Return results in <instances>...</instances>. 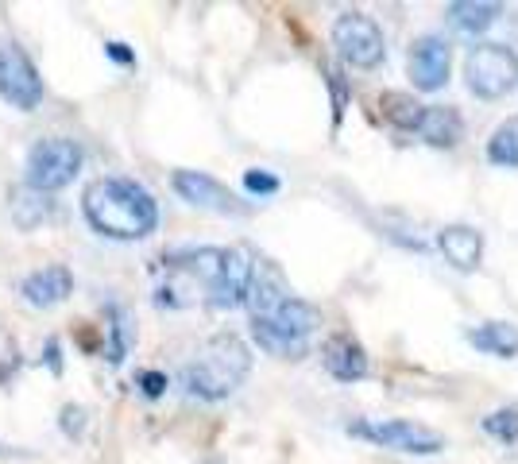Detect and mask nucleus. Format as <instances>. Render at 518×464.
<instances>
[{"label": "nucleus", "mask_w": 518, "mask_h": 464, "mask_svg": "<svg viewBox=\"0 0 518 464\" xmlns=\"http://www.w3.org/2000/svg\"><path fill=\"white\" fill-rule=\"evenodd\" d=\"M167 283L159 287L163 306H194L205 302L213 310L248 306L256 283V263L244 248H186L163 256Z\"/></svg>", "instance_id": "obj_1"}, {"label": "nucleus", "mask_w": 518, "mask_h": 464, "mask_svg": "<svg viewBox=\"0 0 518 464\" xmlns=\"http://www.w3.org/2000/svg\"><path fill=\"white\" fill-rule=\"evenodd\" d=\"M248 310H252V337L259 348H267L271 356H283V360L306 356L317 329V310L310 302H302L298 294H290L275 267H267V263L256 267Z\"/></svg>", "instance_id": "obj_2"}, {"label": "nucleus", "mask_w": 518, "mask_h": 464, "mask_svg": "<svg viewBox=\"0 0 518 464\" xmlns=\"http://www.w3.org/2000/svg\"><path fill=\"white\" fill-rule=\"evenodd\" d=\"M86 221L109 240H144L159 225V205L132 178H93L82 194Z\"/></svg>", "instance_id": "obj_3"}, {"label": "nucleus", "mask_w": 518, "mask_h": 464, "mask_svg": "<svg viewBox=\"0 0 518 464\" xmlns=\"http://www.w3.org/2000/svg\"><path fill=\"white\" fill-rule=\"evenodd\" d=\"M248 372H252V352H248V345L240 337H232V333H217L182 368V387L194 399L217 403V399H229L232 391L248 379Z\"/></svg>", "instance_id": "obj_4"}, {"label": "nucleus", "mask_w": 518, "mask_h": 464, "mask_svg": "<svg viewBox=\"0 0 518 464\" xmlns=\"http://www.w3.org/2000/svg\"><path fill=\"white\" fill-rule=\"evenodd\" d=\"M464 86L480 101H499L518 86V55L507 43H480L464 58Z\"/></svg>", "instance_id": "obj_5"}, {"label": "nucleus", "mask_w": 518, "mask_h": 464, "mask_svg": "<svg viewBox=\"0 0 518 464\" xmlns=\"http://www.w3.org/2000/svg\"><path fill=\"white\" fill-rule=\"evenodd\" d=\"M78 171H82V147L66 136H47L28 151V186L39 194L70 186Z\"/></svg>", "instance_id": "obj_6"}, {"label": "nucleus", "mask_w": 518, "mask_h": 464, "mask_svg": "<svg viewBox=\"0 0 518 464\" xmlns=\"http://www.w3.org/2000/svg\"><path fill=\"white\" fill-rule=\"evenodd\" d=\"M352 437H364L383 449H399V453H414V457H433L445 449V437L422 426V422H406V418H375V422H352L348 426Z\"/></svg>", "instance_id": "obj_7"}, {"label": "nucleus", "mask_w": 518, "mask_h": 464, "mask_svg": "<svg viewBox=\"0 0 518 464\" xmlns=\"http://www.w3.org/2000/svg\"><path fill=\"white\" fill-rule=\"evenodd\" d=\"M333 47H337V55L345 58L348 66H356V70H375L383 55H387V43H383V31L375 24L372 16H364V12H345V16H337V24H333Z\"/></svg>", "instance_id": "obj_8"}, {"label": "nucleus", "mask_w": 518, "mask_h": 464, "mask_svg": "<svg viewBox=\"0 0 518 464\" xmlns=\"http://www.w3.org/2000/svg\"><path fill=\"white\" fill-rule=\"evenodd\" d=\"M0 97L20 113H31L43 101V78L16 43H0Z\"/></svg>", "instance_id": "obj_9"}, {"label": "nucleus", "mask_w": 518, "mask_h": 464, "mask_svg": "<svg viewBox=\"0 0 518 464\" xmlns=\"http://www.w3.org/2000/svg\"><path fill=\"white\" fill-rule=\"evenodd\" d=\"M449 66H453V51L445 39L437 35H422L414 39L410 55H406V70H410V82L422 89V93H433L449 82Z\"/></svg>", "instance_id": "obj_10"}, {"label": "nucleus", "mask_w": 518, "mask_h": 464, "mask_svg": "<svg viewBox=\"0 0 518 464\" xmlns=\"http://www.w3.org/2000/svg\"><path fill=\"white\" fill-rule=\"evenodd\" d=\"M174 190L198 209H213L225 217H240L248 213V205L232 194L229 186H221L217 178H209L205 171H174Z\"/></svg>", "instance_id": "obj_11"}, {"label": "nucleus", "mask_w": 518, "mask_h": 464, "mask_svg": "<svg viewBox=\"0 0 518 464\" xmlns=\"http://www.w3.org/2000/svg\"><path fill=\"white\" fill-rule=\"evenodd\" d=\"M321 364L325 372L341 383H356V379L368 376V352L356 337L348 333H333L325 345H321Z\"/></svg>", "instance_id": "obj_12"}, {"label": "nucleus", "mask_w": 518, "mask_h": 464, "mask_svg": "<svg viewBox=\"0 0 518 464\" xmlns=\"http://www.w3.org/2000/svg\"><path fill=\"white\" fill-rule=\"evenodd\" d=\"M437 248L441 256L453 263L457 271H476L484 260V236L472 229V225H449L437 236Z\"/></svg>", "instance_id": "obj_13"}, {"label": "nucleus", "mask_w": 518, "mask_h": 464, "mask_svg": "<svg viewBox=\"0 0 518 464\" xmlns=\"http://www.w3.org/2000/svg\"><path fill=\"white\" fill-rule=\"evenodd\" d=\"M74 290V275L62 267V263H55V267H43V271H31L28 279H24V287H20V294L28 298L31 306H58L66 294Z\"/></svg>", "instance_id": "obj_14"}, {"label": "nucleus", "mask_w": 518, "mask_h": 464, "mask_svg": "<svg viewBox=\"0 0 518 464\" xmlns=\"http://www.w3.org/2000/svg\"><path fill=\"white\" fill-rule=\"evenodd\" d=\"M418 136L430 147H457L464 140V116L453 105H426Z\"/></svg>", "instance_id": "obj_15"}, {"label": "nucleus", "mask_w": 518, "mask_h": 464, "mask_svg": "<svg viewBox=\"0 0 518 464\" xmlns=\"http://www.w3.org/2000/svg\"><path fill=\"white\" fill-rule=\"evenodd\" d=\"M379 109H383V120L391 128H399V132H418L422 116H426V105L414 93H403V89H387L379 97Z\"/></svg>", "instance_id": "obj_16"}, {"label": "nucleus", "mask_w": 518, "mask_h": 464, "mask_svg": "<svg viewBox=\"0 0 518 464\" xmlns=\"http://www.w3.org/2000/svg\"><path fill=\"white\" fill-rule=\"evenodd\" d=\"M468 341L480 352H488V356H499V360L518 356V329L507 325V321H484V325L468 329Z\"/></svg>", "instance_id": "obj_17"}, {"label": "nucleus", "mask_w": 518, "mask_h": 464, "mask_svg": "<svg viewBox=\"0 0 518 464\" xmlns=\"http://www.w3.org/2000/svg\"><path fill=\"white\" fill-rule=\"evenodd\" d=\"M495 16H499V4H480V0H453V4L445 8L449 28L464 31V35L488 31L491 24H495Z\"/></svg>", "instance_id": "obj_18"}, {"label": "nucleus", "mask_w": 518, "mask_h": 464, "mask_svg": "<svg viewBox=\"0 0 518 464\" xmlns=\"http://www.w3.org/2000/svg\"><path fill=\"white\" fill-rule=\"evenodd\" d=\"M8 209H12V217H16V225H20V229H35V225H43V221L55 213V202H51L47 194L31 190L28 182H24V186H16V190H12Z\"/></svg>", "instance_id": "obj_19"}, {"label": "nucleus", "mask_w": 518, "mask_h": 464, "mask_svg": "<svg viewBox=\"0 0 518 464\" xmlns=\"http://www.w3.org/2000/svg\"><path fill=\"white\" fill-rule=\"evenodd\" d=\"M488 159L495 167H518V116L503 120L488 140Z\"/></svg>", "instance_id": "obj_20"}, {"label": "nucleus", "mask_w": 518, "mask_h": 464, "mask_svg": "<svg viewBox=\"0 0 518 464\" xmlns=\"http://www.w3.org/2000/svg\"><path fill=\"white\" fill-rule=\"evenodd\" d=\"M484 434H491L503 445H518V410H495L484 418Z\"/></svg>", "instance_id": "obj_21"}, {"label": "nucleus", "mask_w": 518, "mask_h": 464, "mask_svg": "<svg viewBox=\"0 0 518 464\" xmlns=\"http://www.w3.org/2000/svg\"><path fill=\"white\" fill-rule=\"evenodd\" d=\"M109 318H113V348H109V364H120L124 360V352L132 345V329H128V314L120 310V306H109Z\"/></svg>", "instance_id": "obj_22"}, {"label": "nucleus", "mask_w": 518, "mask_h": 464, "mask_svg": "<svg viewBox=\"0 0 518 464\" xmlns=\"http://www.w3.org/2000/svg\"><path fill=\"white\" fill-rule=\"evenodd\" d=\"M325 82H329V93H333V124H341V116L348 109V86H345V74L325 66Z\"/></svg>", "instance_id": "obj_23"}, {"label": "nucleus", "mask_w": 518, "mask_h": 464, "mask_svg": "<svg viewBox=\"0 0 518 464\" xmlns=\"http://www.w3.org/2000/svg\"><path fill=\"white\" fill-rule=\"evenodd\" d=\"M244 190L248 194H259V198H267V194H279V178L271 171H244Z\"/></svg>", "instance_id": "obj_24"}, {"label": "nucleus", "mask_w": 518, "mask_h": 464, "mask_svg": "<svg viewBox=\"0 0 518 464\" xmlns=\"http://www.w3.org/2000/svg\"><path fill=\"white\" fill-rule=\"evenodd\" d=\"M82 426H86V410L82 406H66L62 410V430L66 434H82Z\"/></svg>", "instance_id": "obj_25"}, {"label": "nucleus", "mask_w": 518, "mask_h": 464, "mask_svg": "<svg viewBox=\"0 0 518 464\" xmlns=\"http://www.w3.org/2000/svg\"><path fill=\"white\" fill-rule=\"evenodd\" d=\"M140 383H144V395L159 399V395H163V387H167V376H163V372H144Z\"/></svg>", "instance_id": "obj_26"}, {"label": "nucleus", "mask_w": 518, "mask_h": 464, "mask_svg": "<svg viewBox=\"0 0 518 464\" xmlns=\"http://www.w3.org/2000/svg\"><path fill=\"white\" fill-rule=\"evenodd\" d=\"M105 55L116 58V62H124V66H128V62H136V55H132L124 43H105Z\"/></svg>", "instance_id": "obj_27"}, {"label": "nucleus", "mask_w": 518, "mask_h": 464, "mask_svg": "<svg viewBox=\"0 0 518 464\" xmlns=\"http://www.w3.org/2000/svg\"><path fill=\"white\" fill-rule=\"evenodd\" d=\"M47 364H51V372H62V360H58V345H55V341L47 345Z\"/></svg>", "instance_id": "obj_28"}]
</instances>
